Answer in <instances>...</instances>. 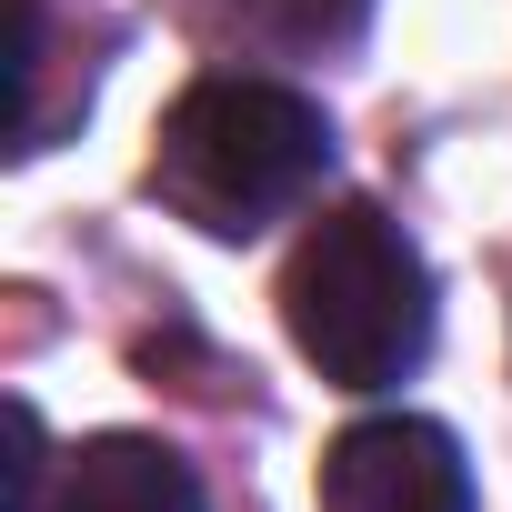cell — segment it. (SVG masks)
Masks as SVG:
<instances>
[{
  "label": "cell",
  "mask_w": 512,
  "mask_h": 512,
  "mask_svg": "<svg viewBox=\"0 0 512 512\" xmlns=\"http://www.w3.org/2000/svg\"><path fill=\"white\" fill-rule=\"evenodd\" d=\"M332 171V121L322 101L251 81V71H211L171 101L161 141H151V191L211 231V241H251L282 211H302Z\"/></svg>",
  "instance_id": "6da1fadb"
},
{
  "label": "cell",
  "mask_w": 512,
  "mask_h": 512,
  "mask_svg": "<svg viewBox=\"0 0 512 512\" xmlns=\"http://www.w3.org/2000/svg\"><path fill=\"white\" fill-rule=\"evenodd\" d=\"M282 322L302 362L342 392H382L432 352V272L382 201H332L282 272Z\"/></svg>",
  "instance_id": "7a4b0ae2"
},
{
  "label": "cell",
  "mask_w": 512,
  "mask_h": 512,
  "mask_svg": "<svg viewBox=\"0 0 512 512\" xmlns=\"http://www.w3.org/2000/svg\"><path fill=\"white\" fill-rule=\"evenodd\" d=\"M322 512H472V462L422 412H372L322 452Z\"/></svg>",
  "instance_id": "3957f363"
},
{
  "label": "cell",
  "mask_w": 512,
  "mask_h": 512,
  "mask_svg": "<svg viewBox=\"0 0 512 512\" xmlns=\"http://www.w3.org/2000/svg\"><path fill=\"white\" fill-rule=\"evenodd\" d=\"M41 512H201V472L151 432H91L81 452H61Z\"/></svg>",
  "instance_id": "277c9868"
},
{
  "label": "cell",
  "mask_w": 512,
  "mask_h": 512,
  "mask_svg": "<svg viewBox=\"0 0 512 512\" xmlns=\"http://www.w3.org/2000/svg\"><path fill=\"white\" fill-rule=\"evenodd\" d=\"M201 11L241 41H272V51H322L342 31H362L372 0H201Z\"/></svg>",
  "instance_id": "5b68a950"
},
{
  "label": "cell",
  "mask_w": 512,
  "mask_h": 512,
  "mask_svg": "<svg viewBox=\"0 0 512 512\" xmlns=\"http://www.w3.org/2000/svg\"><path fill=\"white\" fill-rule=\"evenodd\" d=\"M51 492V442H41V412L11 402V512H41Z\"/></svg>",
  "instance_id": "8992f818"
}]
</instances>
